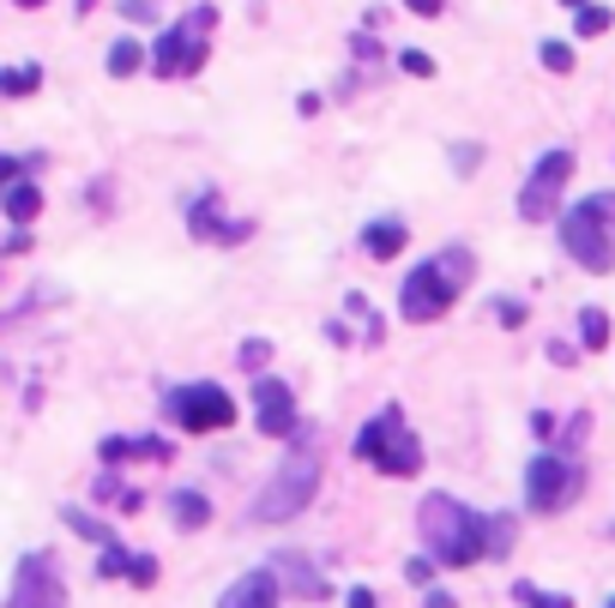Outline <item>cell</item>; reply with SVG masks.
<instances>
[{"mask_svg":"<svg viewBox=\"0 0 615 608\" xmlns=\"http://www.w3.org/2000/svg\"><path fill=\"white\" fill-rule=\"evenodd\" d=\"M422 542L434 566H477L489 561V512H465L453 495L422 500Z\"/></svg>","mask_w":615,"mask_h":608,"instance_id":"cell-1","label":"cell"},{"mask_svg":"<svg viewBox=\"0 0 615 608\" xmlns=\"http://www.w3.org/2000/svg\"><path fill=\"white\" fill-rule=\"evenodd\" d=\"M320 488V434L314 428H296V452L272 470V482L260 488L253 500V524H290L296 512H308Z\"/></svg>","mask_w":615,"mask_h":608,"instance_id":"cell-2","label":"cell"},{"mask_svg":"<svg viewBox=\"0 0 615 608\" xmlns=\"http://www.w3.org/2000/svg\"><path fill=\"white\" fill-rule=\"evenodd\" d=\"M471 278V253L465 248H446L441 260H429L422 271H410L404 278V319H417V326H429V319H441L446 307L458 302V290H465Z\"/></svg>","mask_w":615,"mask_h":608,"instance_id":"cell-3","label":"cell"},{"mask_svg":"<svg viewBox=\"0 0 615 608\" xmlns=\"http://www.w3.org/2000/svg\"><path fill=\"white\" fill-rule=\"evenodd\" d=\"M561 248L573 253L585 271L615 265V193H592L561 217Z\"/></svg>","mask_w":615,"mask_h":608,"instance_id":"cell-4","label":"cell"},{"mask_svg":"<svg viewBox=\"0 0 615 608\" xmlns=\"http://www.w3.org/2000/svg\"><path fill=\"white\" fill-rule=\"evenodd\" d=\"M356 458L375 464V470H387V476H417L422 470V446H417V434H410L399 404H387L363 434H356Z\"/></svg>","mask_w":615,"mask_h":608,"instance_id":"cell-5","label":"cell"},{"mask_svg":"<svg viewBox=\"0 0 615 608\" xmlns=\"http://www.w3.org/2000/svg\"><path fill=\"white\" fill-rule=\"evenodd\" d=\"M229 416H236V404H229V392H224V386H212V380L170 392V422H175V428H187V434L229 428Z\"/></svg>","mask_w":615,"mask_h":608,"instance_id":"cell-6","label":"cell"},{"mask_svg":"<svg viewBox=\"0 0 615 608\" xmlns=\"http://www.w3.org/2000/svg\"><path fill=\"white\" fill-rule=\"evenodd\" d=\"M568 175H573V151H549V158L537 163L531 181L519 187V217H525V224H549V217H555Z\"/></svg>","mask_w":615,"mask_h":608,"instance_id":"cell-7","label":"cell"},{"mask_svg":"<svg viewBox=\"0 0 615 608\" xmlns=\"http://www.w3.org/2000/svg\"><path fill=\"white\" fill-rule=\"evenodd\" d=\"M7 608H67V585L55 573V554H24L19 573H12Z\"/></svg>","mask_w":615,"mask_h":608,"instance_id":"cell-8","label":"cell"},{"mask_svg":"<svg viewBox=\"0 0 615 608\" xmlns=\"http://www.w3.org/2000/svg\"><path fill=\"white\" fill-rule=\"evenodd\" d=\"M205 24H212V7H199L194 19H187V31L175 24V31L158 36V79H187V73L205 67V43H199Z\"/></svg>","mask_w":615,"mask_h":608,"instance_id":"cell-9","label":"cell"},{"mask_svg":"<svg viewBox=\"0 0 615 608\" xmlns=\"http://www.w3.org/2000/svg\"><path fill=\"white\" fill-rule=\"evenodd\" d=\"M580 495V470H573L568 458H531L525 464V500H531V512H555L561 500Z\"/></svg>","mask_w":615,"mask_h":608,"instance_id":"cell-10","label":"cell"},{"mask_svg":"<svg viewBox=\"0 0 615 608\" xmlns=\"http://www.w3.org/2000/svg\"><path fill=\"white\" fill-rule=\"evenodd\" d=\"M253 410H260V434H296V398H290V386L278 380H260L253 386Z\"/></svg>","mask_w":615,"mask_h":608,"instance_id":"cell-11","label":"cell"},{"mask_svg":"<svg viewBox=\"0 0 615 608\" xmlns=\"http://www.w3.org/2000/svg\"><path fill=\"white\" fill-rule=\"evenodd\" d=\"M217 608H278V573H272V566H260V573L236 578Z\"/></svg>","mask_w":615,"mask_h":608,"instance_id":"cell-12","label":"cell"},{"mask_svg":"<svg viewBox=\"0 0 615 608\" xmlns=\"http://www.w3.org/2000/svg\"><path fill=\"white\" fill-rule=\"evenodd\" d=\"M278 590H296V597H326V573H314V566H308V554H278Z\"/></svg>","mask_w":615,"mask_h":608,"instance_id":"cell-13","label":"cell"},{"mask_svg":"<svg viewBox=\"0 0 615 608\" xmlns=\"http://www.w3.org/2000/svg\"><path fill=\"white\" fill-rule=\"evenodd\" d=\"M0 205H7V217H12V224H31V217L43 211V193H36L31 181H12V187L0 193Z\"/></svg>","mask_w":615,"mask_h":608,"instance_id":"cell-14","label":"cell"},{"mask_svg":"<svg viewBox=\"0 0 615 608\" xmlns=\"http://www.w3.org/2000/svg\"><path fill=\"white\" fill-rule=\"evenodd\" d=\"M363 248L375 253V260H399L404 253V224H368Z\"/></svg>","mask_w":615,"mask_h":608,"instance_id":"cell-15","label":"cell"},{"mask_svg":"<svg viewBox=\"0 0 615 608\" xmlns=\"http://www.w3.org/2000/svg\"><path fill=\"white\" fill-rule=\"evenodd\" d=\"M139 67H145V48H139L133 36H121V43L109 48V73H115V79H133Z\"/></svg>","mask_w":615,"mask_h":608,"instance_id":"cell-16","label":"cell"},{"mask_svg":"<svg viewBox=\"0 0 615 608\" xmlns=\"http://www.w3.org/2000/svg\"><path fill=\"white\" fill-rule=\"evenodd\" d=\"M43 85V67H0V97H31Z\"/></svg>","mask_w":615,"mask_h":608,"instance_id":"cell-17","label":"cell"},{"mask_svg":"<svg viewBox=\"0 0 615 608\" xmlns=\"http://www.w3.org/2000/svg\"><path fill=\"white\" fill-rule=\"evenodd\" d=\"M194 236L199 241H229V236H248V229H229V224H217V211H212V205H194Z\"/></svg>","mask_w":615,"mask_h":608,"instance_id":"cell-18","label":"cell"},{"mask_svg":"<svg viewBox=\"0 0 615 608\" xmlns=\"http://www.w3.org/2000/svg\"><path fill=\"white\" fill-rule=\"evenodd\" d=\"M580 344L585 349H604L609 344V314H604V307H585V314H580Z\"/></svg>","mask_w":615,"mask_h":608,"instance_id":"cell-19","label":"cell"},{"mask_svg":"<svg viewBox=\"0 0 615 608\" xmlns=\"http://www.w3.org/2000/svg\"><path fill=\"white\" fill-rule=\"evenodd\" d=\"M205 519H212L205 495H194V488H187V495H175V524H182V530H199Z\"/></svg>","mask_w":615,"mask_h":608,"instance_id":"cell-20","label":"cell"},{"mask_svg":"<svg viewBox=\"0 0 615 608\" xmlns=\"http://www.w3.org/2000/svg\"><path fill=\"white\" fill-rule=\"evenodd\" d=\"M67 530H79L85 542H102V549L115 542V536H109V524H97L91 512H79V507H67Z\"/></svg>","mask_w":615,"mask_h":608,"instance_id":"cell-21","label":"cell"},{"mask_svg":"<svg viewBox=\"0 0 615 608\" xmlns=\"http://www.w3.org/2000/svg\"><path fill=\"white\" fill-rule=\"evenodd\" d=\"M512 597H519L525 608H573V597H549V590H537L531 578H519V585H512Z\"/></svg>","mask_w":615,"mask_h":608,"instance_id":"cell-22","label":"cell"},{"mask_svg":"<svg viewBox=\"0 0 615 608\" xmlns=\"http://www.w3.org/2000/svg\"><path fill=\"white\" fill-rule=\"evenodd\" d=\"M507 549H512V519L507 512H489V561H501Z\"/></svg>","mask_w":615,"mask_h":608,"instance_id":"cell-23","label":"cell"},{"mask_svg":"<svg viewBox=\"0 0 615 608\" xmlns=\"http://www.w3.org/2000/svg\"><path fill=\"white\" fill-rule=\"evenodd\" d=\"M127 566H133V554H127L121 542H109V549H102V561H97V573L102 578H127Z\"/></svg>","mask_w":615,"mask_h":608,"instance_id":"cell-24","label":"cell"},{"mask_svg":"<svg viewBox=\"0 0 615 608\" xmlns=\"http://www.w3.org/2000/svg\"><path fill=\"white\" fill-rule=\"evenodd\" d=\"M609 31V7H580V36H604Z\"/></svg>","mask_w":615,"mask_h":608,"instance_id":"cell-25","label":"cell"},{"mask_svg":"<svg viewBox=\"0 0 615 608\" xmlns=\"http://www.w3.org/2000/svg\"><path fill=\"white\" fill-rule=\"evenodd\" d=\"M543 67L549 73H573V48L568 43H543Z\"/></svg>","mask_w":615,"mask_h":608,"instance_id":"cell-26","label":"cell"},{"mask_svg":"<svg viewBox=\"0 0 615 608\" xmlns=\"http://www.w3.org/2000/svg\"><path fill=\"white\" fill-rule=\"evenodd\" d=\"M127 578H133V585H158V561H151V554H133Z\"/></svg>","mask_w":615,"mask_h":608,"instance_id":"cell-27","label":"cell"},{"mask_svg":"<svg viewBox=\"0 0 615 608\" xmlns=\"http://www.w3.org/2000/svg\"><path fill=\"white\" fill-rule=\"evenodd\" d=\"M399 67H404V73H417V79H429V73H434V61L422 55V48H404V55H399Z\"/></svg>","mask_w":615,"mask_h":608,"instance_id":"cell-28","label":"cell"},{"mask_svg":"<svg viewBox=\"0 0 615 608\" xmlns=\"http://www.w3.org/2000/svg\"><path fill=\"white\" fill-rule=\"evenodd\" d=\"M477 163H483V151H477V145H453V170H465V175H471Z\"/></svg>","mask_w":615,"mask_h":608,"instance_id":"cell-29","label":"cell"},{"mask_svg":"<svg viewBox=\"0 0 615 608\" xmlns=\"http://www.w3.org/2000/svg\"><path fill=\"white\" fill-rule=\"evenodd\" d=\"M404 578H410V585H429V578H434V561H422V554H417V561L404 566Z\"/></svg>","mask_w":615,"mask_h":608,"instance_id":"cell-30","label":"cell"},{"mask_svg":"<svg viewBox=\"0 0 615 608\" xmlns=\"http://www.w3.org/2000/svg\"><path fill=\"white\" fill-rule=\"evenodd\" d=\"M266 356H272V344H260V338H253V344H241V361H248V368H260Z\"/></svg>","mask_w":615,"mask_h":608,"instance_id":"cell-31","label":"cell"},{"mask_svg":"<svg viewBox=\"0 0 615 608\" xmlns=\"http://www.w3.org/2000/svg\"><path fill=\"white\" fill-rule=\"evenodd\" d=\"M19 175H24V163H19V158H0V193H7Z\"/></svg>","mask_w":615,"mask_h":608,"instance_id":"cell-32","label":"cell"},{"mask_svg":"<svg viewBox=\"0 0 615 608\" xmlns=\"http://www.w3.org/2000/svg\"><path fill=\"white\" fill-rule=\"evenodd\" d=\"M495 314H501V326H519V319H525V307H512V302H495Z\"/></svg>","mask_w":615,"mask_h":608,"instance_id":"cell-33","label":"cell"},{"mask_svg":"<svg viewBox=\"0 0 615 608\" xmlns=\"http://www.w3.org/2000/svg\"><path fill=\"white\" fill-rule=\"evenodd\" d=\"M350 608H380V602H375V590H363V585H356V590H350Z\"/></svg>","mask_w":615,"mask_h":608,"instance_id":"cell-34","label":"cell"},{"mask_svg":"<svg viewBox=\"0 0 615 608\" xmlns=\"http://www.w3.org/2000/svg\"><path fill=\"white\" fill-rule=\"evenodd\" d=\"M429 608H458V602L446 597V590H429Z\"/></svg>","mask_w":615,"mask_h":608,"instance_id":"cell-35","label":"cell"},{"mask_svg":"<svg viewBox=\"0 0 615 608\" xmlns=\"http://www.w3.org/2000/svg\"><path fill=\"white\" fill-rule=\"evenodd\" d=\"M410 12H441V0H404Z\"/></svg>","mask_w":615,"mask_h":608,"instance_id":"cell-36","label":"cell"},{"mask_svg":"<svg viewBox=\"0 0 615 608\" xmlns=\"http://www.w3.org/2000/svg\"><path fill=\"white\" fill-rule=\"evenodd\" d=\"M12 7H43V0H12Z\"/></svg>","mask_w":615,"mask_h":608,"instance_id":"cell-37","label":"cell"},{"mask_svg":"<svg viewBox=\"0 0 615 608\" xmlns=\"http://www.w3.org/2000/svg\"><path fill=\"white\" fill-rule=\"evenodd\" d=\"M561 7H592V0H561Z\"/></svg>","mask_w":615,"mask_h":608,"instance_id":"cell-38","label":"cell"},{"mask_svg":"<svg viewBox=\"0 0 615 608\" xmlns=\"http://www.w3.org/2000/svg\"><path fill=\"white\" fill-rule=\"evenodd\" d=\"M609 608H615V597H609Z\"/></svg>","mask_w":615,"mask_h":608,"instance_id":"cell-39","label":"cell"}]
</instances>
